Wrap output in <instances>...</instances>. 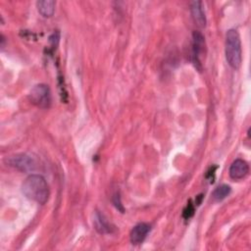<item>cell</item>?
Segmentation results:
<instances>
[{
	"label": "cell",
	"mask_w": 251,
	"mask_h": 251,
	"mask_svg": "<svg viewBox=\"0 0 251 251\" xmlns=\"http://www.w3.org/2000/svg\"><path fill=\"white\" fill-rule=\"evenodd\" d=\"M5 162L10 167H13L22 172H30L33 171L35 168V163L33 162V160L25 154H17L7 157L5 159Z\"/></svg>",
	"instance_id": "obj_4"
},
{
	"label": "cell",
	"mask_w": 251,
	"mask_h": 251,
	"mask_svg": "<svg viewBox=\"0 0 251 251\" xmlns=\"http://www.w3.org/2000/svg\"><path fill=\"white\" fill-rule=\"evenodd\" d=\"M229 192H230V187L226 184H222L214 190L213 197L215 200L221 201V200L225 199L229 194Z\"/></svg>",
	"instance_id": "obj_11"
},
{
	"label": "cell",
	"mask_w": 251,
	"mask_h": 251,
	"mask_svg": "<svg viewBox=\"0 0 251 251\" xmlns=\"http://www.w3.org/2000/svg\"><path fill=\"white\" fill-rule=\"evenodd\" d=\"M149 231H150L149 225H147L145 223H140V224L136 225L130 231V234H129L130 242L134 245L142 243Z\"/></svg>",
	"instance_id": "obj_7"
},
{
	"label": "cell",
	"mask_w": 251,
	"mask_h": 251,
	"mask_svg": "<svg viewBox=\"0 0 251 251\" xmlns=\"http://www.w3.org/2000/svg\"><path fill=\"white\" fill-rule=\"evenodd\" d=\"M22 191L26 198L39 204H45L50 194L49 186L40 175L28 176L22 185Z\"/></svg>",
	"instance_id": "obj_1"
},
{
	"label": "cell",
	"mask_w": 251,
	"mask_h": 251,
	"mask_svg": "<svg viewBox=\"0 0 251 251\" xmlns=\"http://www.w3.org/2000/svg\"><path fill=\"white\" fill-rule=\"evenodd\" d=\"M191 15L193 18V21L199 27H204L206 25V17L205 13L203 11V6L201 1H194L191 3L190 6Z\"/></svg>",
	"instance_id": "obj_8"
},
{
	"label": "cell",
	"mask_w": 251,
	"mask_h": 251,
	"mask_svg": "<svg viewBox=\"0 0 251 251\" xmlns=\"http://www.w3.org/2000/svg\"><path fill=\"white\" fill-rule=\"evenodd\" d=\"M193 214H194V207H193L191 201H189V203L187 204V206L183 210V217L185 219H189L190 217L193 216Z\"/></svg>",
	"instance_id": "obj_12"
},
{
	"label": "cell",
	"mask_w": 251,
	"mask_h": 251,
	"mask_svg": "<svg viewBox=\"0 0 251 251\" xmlns=\"http://www.w3.org/2000/svg\"><path fill=\"white\" fill-rule=\"evenodd\" d=\"M205 50V39L202 33L194 31L192 34V62L196 68L201 70L200 67V56Z\"/></svg>",
	"instance_id": "obj_5"
},
{
	"label": "cell",
	"mask_w": 251,
	"mask_h": 251,
	"mask_svg": "<svg viewBox=\"0 0 251 251\" xmlns=\"http://www.w3.org/2000/svg\"><path fill=\"white\" fill-rule=\"evenodd\" d=\"M30 101L39 108H48L51 104V92L46 84L40 83L33 86L29 93Z\"/></svg>",
	"instance_id": "obj_3"
},
{
	"label": "cell",
	"mask_w": 251,
	"mask_h": 251,
	"mask_svg": "<svg viewBox=\"0 0 251 251\" xmlns=\"http://www.w3.org/2000/svg\"><path fill=\"white\" fill-rule=\"evenodd\" d=\"M93 224H94L96 230L100 233H111L112 229L114 228L111 226V224H109L108 221L105 219V217L98 212L95 214Z\"/></svg>",
	"instance_id": "obj_9"
},
{
	"label": "cell",
	"mask_w": 251,
	"mask_h": 251,
	"mask_svg": "<svg viewBox=\"0 0 251 251\" xmlns=\"http://www.w3.org/2000/svg\"><path fill=\"white\" fill-rule=\"evenodd\" d=\"M249 172V166L246 161L242 159H236L232 162L229 167V176L234 179L238 180L247 176Z\"/></svg>",
	"instance_id": "obj_6"
},
{
	"label": "cell",
	"mask_w": 251,
	"mask_h": 251,
	"mask_svg": "<svg viewBox=\"0 0 251 251\" xmlns=\"http://www.w3.org/2000/svg\"><path fill=\"white\" fill-rule=\"evenodd\" d=\"M113 202H114L115 206L117 207V209H119V210L123 213V212H124V208H123V205H122V203H121V199H120V195H119V194H115V195H114Z\"/></svg>",
	"instance_id": "obj_13"
},
{
	"label": "cell",
	"mask_w": 251,
	"mask_h": 251,
	"mask_svg": "<svg viewBox=\"0 0 251 251\" xmlns=\"http://www.w3.org/2000/svg\"><path fill=\"white\" fill-rule=\"evenodd\" d=\"M36 7L40 15L45 18L53 16L55 11V1L53 0H42L36 2Z\"/></svg>",
	"instance_id": "obj_10"
},
{
	"label": "cell",
	"mask_w": 251,
	"mask_h": 251,
	"mask_svg": "<svg viewBox=\"0 0 251 251\" xmlns=\"http://www.w3.org/2000/svg\"><path fill=\"white\" fill-rule=\"evenodd\" d=\"M226 59L228 65L237 70L242 61L241 42L238 32L235 29H228L226 36Z\"/></svg>",
	"instance_id": "obj_2"
}]
</instances>
